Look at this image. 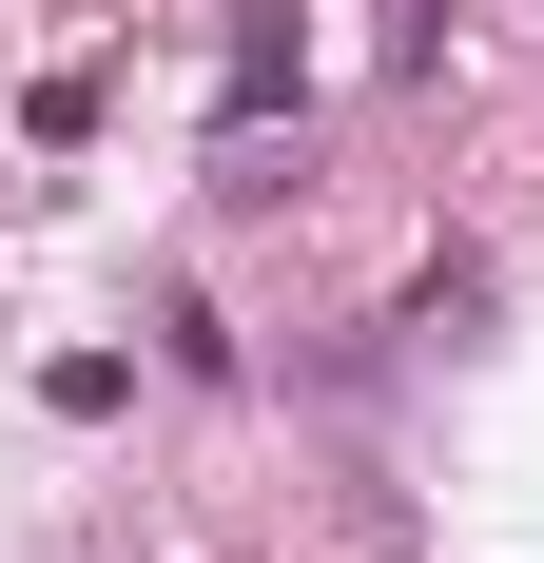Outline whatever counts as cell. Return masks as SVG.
Returning <instances> with one entry per match:
<instances>
[{
	"instance_id": "1",
	"label": "cell",
	"mask_w": 544,
	"mask_h": 563,
	"mask_svg": "<svg viewBox=\"0 0 544 563\" xmlns=\"http://www.w3.org/2000/svg\"><path fill=\"white\" fill-rule=\"evenodd\" d=\"M272 98H312V40H292V0H253V40H233V78H215V117L253 136Z\"/></svg>"
}]
</instances>
